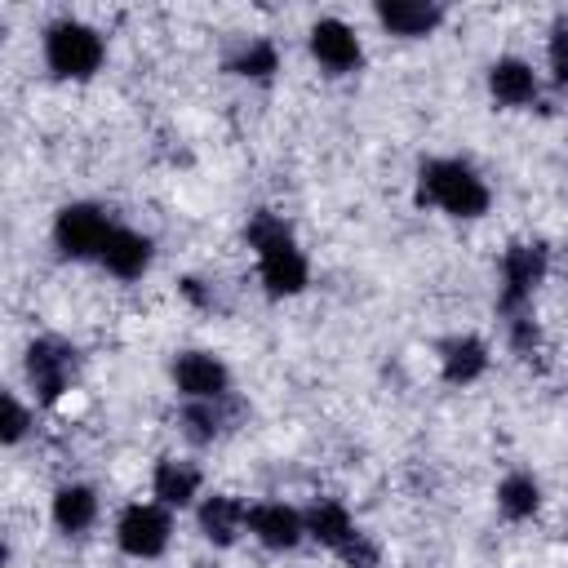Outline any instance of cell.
Wrapping results in <instances>:
<instances>
[{"instance_id":"cell-7","label":"cell","mask_w":568,"mask_h":568,"mask_svg":"<svg viewBox=\"0 0 568 568\" xmlns=\"http://www.w3.org/2000/svg\"><path fill=\"white\" fill-rule=\"evenodd\" d=\"M80 368H84V355L62 333H36L22 346V377H27V390L40 408H53L80 382Z\"/></svg>"},{"instance_id":"cell-18","label":"cell","mask_w":568,"mask_h":568,"mask_svg":"<svg viewBox=\"0 0 568 568\" xmlns=\"http://www.w3.org/2000/svg\"><path fill=\"white\" fill-rule=\"evenodd\" d=\"M373 22L390 40L417 44V40H430L444 31L448 4H439V0H373Z\"/></svg>"},{"instance_id":"cell-22","label":"cell","mask_w":568,"mask_h":568,"mask_svg":"<svg viewBox=\"0 0 568 568\" xmlns=\"http://www.w3.org/2000/svg\"><path fill=\"white\" fill-rule=\"evenodd\" d=\"M501 342L519 364H537L546 355V328H541L537 311H519V315L501 320Z\"/></svg>"},{"instance_id":"cell-2","label":"cell","mask_w":568,"mask_h":568,"mask_svg":"<svg viewBox=\"0 0 568 568\" xmlns=\"http://www.w3.org/2000/svg\"><path fill=\"white\" fill-rule=\"evenodd\" d=\"M413 200L448 222H479L493 209V182L466 155H426L413 173Z\"/></svg>"},{"instance_id":"cell-10","label":"cell","mask_w":568,"mask_h":568,"mask_svg":"<svg viewBox=\"0 0 568 568\" xmlns=\"http://www.w3.org/2000/svg\"><path fill=\"white\" fill-rule=\"evenodd\" d=\"M169 386H173L178 404L222 399V395H235V373L213 346H182L169 359Z\"/></svg>"},{"instance_id":"cell-5","label":"cell","mask_w":568,"mask_h":568,"mask_svg":"<svg viewBox=\"0 0 568 568\" xmlns=\"http://www.w3.org/2000/svg\"><path fill=\"white\" fill-rule=\"evenodd\" d=\"M550 266H555V253L541 235H519L501 248L497 257V293H493V311L497 320H510L519 311H532L541 284L550 280Z\"/></svg>"},{"instance_id":"cell-8","label":"cell","mask_w":568,"mask_h":568,"mask_svg":"<svg viewBox=\"0 0 568 568\" xmlns=\"http://www.w3.org/2000/svg\"><path fill=\"white\" fill-rule=\"evenodd\" d=\"M173 532H178V515L169 506H160L155 497H133L115 510L111 519V541L124 559L133 564H155L169 555L173 546Z\"/></svg>"},{"instance_id":"cell-6","label":"cell","mask_w":568,"mask_h":568,"mask_svg":"<svg viewBox=\"0 0 568 568\" xmlns=\"http://www.w3.org/2000/svg\"><path fill=\"white\" fill-rule=\"evenodd\" d=\"M115 226L120 217L102 200H67L49 217V248L71 266H89V262L98 266Z\"/></svg>"},{"instance_id":"cell-11","label":"cell","mask_w":568,"mask_h":568,"mask_svg":"<svg viewBox=\"0 0 568 568\" xmlns=\"http://www.w3.org/2000/svg\"><path fill=\"white\" fill-rule=\"evenodd\" d=\"M248 413L253 408L240 390L222 395V399H186V404H178V435L191 448H213V444L231 439L235 430H244Z\"/></svg>"},{"instance_id":"cell-4","label":"cell","mask_w":568,"mask_h":568,"mask_svg":"<svg viewBox=\"0 0 568 568\" xmlns=\"http://www.w3.org/2000/svg\"><path fill=\"white\" fill-rule=\"evenodd\" d=\"M306 541L328 550L342 568H382V541L355 519L342 497H311L306 506Z\"/></svg>"},{"instance_id":"cell-24","label":"cell","mask_w":568,"mask_h":568,"mask_svg":"<svg viewBox=\"0 0 568 568\" xmlns=\"http://www.w3.org/2000/svg\"><path fill=\"white\" fill-rule=\"evenodd\" d=\"M178 297H182L191 311H200V315H222V311H226L222 284H217L213 275H200V271H191V275L178 280Z\"/></svg>"},{"instance_id":"cell-1","label":"cell","mask_w":568,"mask_h":568,"mask_svg":"<svg viewBox=\"0 0 568 568\" xmlns=\"http://www.w3.org/2000/svg\"><path fill=\"white\" fill-rule=\"evenodd\" d=\"M244 244L253 253L257 288L271 302H293L311 288V257L293 231V222L275 209H253L244 217Z\"/></svg>"},{"instance_id":"cell-12","label":"cell","mask_w":568,"mask_h":568,"mask_svg":"<svg viewBox=\"0 0 568 568\" xmlns=\"http://www.w3.org/2000/svg\"><path fill=\"white\" fill-rule=\"evenodd\" d=\"M546 71H537L524 53H497L484 67V93L497 111H532L541 102Z\"/></svg>"},{"instance_id":"cell-23","label":"cell","mask_w":568,"mask_h":568,"mask_svg":"<svg viewBox=\"0 0 568 568\" xmlns=\"http://www.w3.org/2000/svg\"><path fill=\"white\" fill-rule=\"evenodd\" d=\"M36 399H27L22 390H4L0 395V444L4 448H22L36 435Z\"/></svg>"},{"instance_id":"cell-16","label":"cell","mask_w":568,"mask_h":568,"mask_svg":"<svg viewBox=\"0 0 568 568\" xmlns=\"http://www.w3.org/2000/svg\"><path fill=\"white\" fill-rule=\"evenodd\" d=\"M204 493H209L204 488V466L191 453H160L151 462V497L160 506H169L173 515L195 510Z\"/></svg>"},{"instance_id":"cell-14","label":"cell","mask_w":568,"mask_h":568,"mask_svg":"<svg viewBox=\"0 0 568 568\" xmlns=\"http://www.w3.org/2000/svg\"><path fill=\"white\" fill-rule=\"evenodd\" d=\"M488 368H493V342L484 333L457 328V333H448V337L435 342V373H439L444 386L466 390V386L484 382Z\"/></svg>"},{"instance_id":"cell-19","label":"cell","mask_w":568,"mask_h":568,"mask_svg":"<svg viewBox=\"0 0 568 568\" xmlns=\"http://www.w3.org/2000/svg\"><path fill=\"white\" fill-rule=\"evenodd\" d=\"M284 67V53L271 36L262 31H244V36H231L226 49H222V75L240 80V84H271Z\"/></svg>"},{"instance_id":"cell-15","label":"cell","mask_w":568,"mask_h":568,"mask_svg":"<svg viewBox=\"0 0 568 568\" xmlns=\"http://www.w3.org/2000/svg\"><path fill=\"white\" fill-rule=\"evenodd\" d=\"M191 519H195L200 541L213 550H235L248 537V501L226 488H209L200 506L191 510Z\"/></svg>"},{"instance_id":"cell-13","label":"cell","mask_w":568,"mask_h":568,"mask_svg":"<svg viewBox=\"0 0 568 568\" xmlns=\"http://www.w3.org/2000/svg\"><path fill=\"white\" fill-rule=\"evenodd\" d=\"M248 541L266 555H293L306 546V510L284 497L248 501Z\"/></svg>"},{"instance_id":"cell-26","label":"cell","mask_w":568,"mask_h":568,"mask_svg":"<svg viewBox=\"0 0 568 568\" xmlns=\"http://www.w3.org/2000/svg\"><path fill=\"white\" fill-rule=\"evenodd\" d=\"M186 568H217L213 559H195V564H186Z\"/></svg>"},{"instance_id":"cell-17","label":"cell","mask_w":568,"mask_h":568,"mask_svg":"<svg viewBox=\"0 0 568 568\" xmlns=\"http://www.w3.org/2000/svg\"><path fill=\"white\" fill-rule=\"evenodd\" d=\"M49 524L58 537L80 541L102 524V493L89 479H62L49 493Z\"/></svg>"},{"instance_id":"cell-25","label":"cell","mask_w":568,"mask_h":568,"mask_svg":"<svg viewBox=\"0 0 568 568\" xmlns=\"http://www.w3.org/2000/svg\"><path fill=\"white\" fill-rule=\"evenodd\" d=\"M546 80L568 89V18H555L546 31Z\"/></svg>"},{"instance_id":"cell-20","label":"cell","mask_w":568,"mask_h":568,"mask_svg":"<svg viewBox=\"0 0 568 568\" xmlns=\"http://www.w3.org/2000/svg\"><path fill=\"white\" fill-rule=\"evenodd\" d=\"M98 266H102L111 280H120V284H138V280H146L151 266H155V235H146V231L120 222V226L111 231V240H106Z\"/></svg>"},{"instance_id":"cell-9","label":"cell","mask_w":568,"mask_h":568,"mask_svg":"<svg viewBox=\"0 0 568 568\" xmlns=\"http://www.w3.org/2000/svg\"><path fill=\"white\" fill-rule=\"evenodd\" d=\"M306 58L315 62L320 75L346 80V75L364 71V36H359L346 18L320 13V18H311V27H306Z\"/></svg>"},{"instance_id":"cell-3","label":"cell","mask_w":568,"mask_h":568,"mask_svg":"<svg viewBox=\"0 0 568 568\" xmlns=\"http://www.w3.org/2000/svg\"><path fill=\"white\" fill-rule=\"evenodd\" d=\"M40 62L58 84H89L106 67V36L75 13H58L40 27Z\"/></svg>"},{"instance_id":"cell-21","label":"cell","mask_w":568,"mask_h":568,"mask_svg":"<svg viewBox=\"0 0 568 568\" xmlns=\"http://www.w3.org/2000/svg\"><path fill=\"white\" fill-rule=\"evenodd\" d=\"M493 506H497V515H501L506 524H532V519L541 515V506H546V488H541V479H537L532 470L515 466V470H506V475L497 479Z\"/></svg>"}]
</instances>
